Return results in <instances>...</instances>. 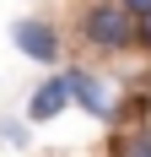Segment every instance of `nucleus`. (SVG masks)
Masks as SVG:
<instances>
[{"label": "nucleus", "mask_w": 151, "mask_h": 157, "mask_svg": "<svg viewBox=\"0 0 151 157\" xmlns=\"http://www.w3.org/2000/svg\"><path fill=\"white\" fill-rule=\"evenodd\" d=\"M76 38L92 54H130L135 49V16L119 0H87L76 16Z\"/></svg>", "instance_id": "1"}, {"label": "nucleus", "mask_w": 151, "mask_h": 157, "mask_svg": "<svg viewBox=\"0 0 151 157\" xmlns=\"http://www.w3.org/2000/svg\"><path fill=\"white\" fill-rule=\"evenodd\" d=\"M11 44H16V54H27L32 65H60L65 60V33L54 27V22H43V16H16L11 22Z\"/></svg>", "instance_id": "2"}, {"label": "nucleus", "mask_w": 151, "mask_h": 157, "mask_svg": "<svg viewBox=\"0 0 151 157\" xmlns=\"http://www.w3.org/2000/svg\"><path fill=\"white\" fill-rule=\"evenodd\" d=\"M60 76H65V98H70L76 109H87L92 119H113V98H108V81L103 71H92V65H60Z\"/></svg>", "instance_id": "3"}, {"label": "nucleus", "mask_w": 151, "mask_h": 157, "mask_svg": "<svg viewBox=\"0 0 151 157\" xmlns=\"http://www.w3.org/2000/svg\"><path fill=\"white\" fill-rule=\"evenodd\" d=\"M65 109H70V98H65V76H60V71H54V76H43V81L27 92V119H32V125L60 119Z\"/></svg>", "instance_id": "4"}, {"label": "nucleus", "mask_w": 151, "mask_h": 157, "mask_svg": "<svg viewBox=\"0 0 151 157\" xmlns=\"http://www.w3.org/2000/svg\"><path fill=\"white\" fill-rule=\"evenodd\" d=\"M108 157H151V125L113 130V146H108Z\"/></svg>", "instance_id": "5"}, {"label": "nucleus", "mask_w": 151, "mask_h": 157, "mask_svg": "<svg viewBox=\"0 0 151 157\" xmlns=\"http://www.w3.org/2000/svg\"><path fill=\"white\" fill-rule=\"evenodd\" d=\"M135 49H140V54H151V16H140V22H135Z\"/></svg>", "instance_id": "6"}, {"label": "nucleus", "mask_w": 151, "mask_h": 157, "mask_svg": "<svg viewBox=\"0 0 151 157\" xmlns=\"http://www.w3.org/2000/svg\"><path fill=\"white\" fill-rule=\"evenodd\" d=\"M119 6H124L130 16H135V22H140V16H151V0H119Z\"/></svg>", "instance_id": "7"}]
</instances>
